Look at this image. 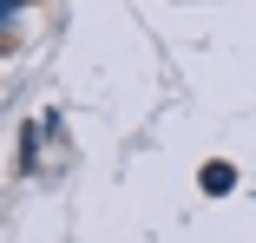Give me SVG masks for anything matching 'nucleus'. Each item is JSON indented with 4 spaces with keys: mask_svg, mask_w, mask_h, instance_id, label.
I'll list each match as a JSON object with an SVG mask.
<instances>
[{
    "mask_svg": "<svg viewBox=\"0 0 256 243\" xmlns=\"http://www.w3.org/2000/svg\"><path fill=\"white\" fill-rule=\"evenodd\" d=\"M230 184H236V171H230V164H204V190H210V198H224Z\"/></svg>",
    "mask_w": 256,
    "mask_h": 243,
    "instance_id": "obj_1",
    "label": "nucleus"
},
{
    "mask_svg": "<svg viewBox=\"0 0 256 243\" xmlns=\"http://www.w3.org/2000/svg\"><path fill=\"white\" fill-rule=\"evenodd\" d=\"M14 20H20V0H0V33H7Z\"/></svg>",
    "mask_w": 256,
    "mask_h": 243,
    "instance_id": "obj_2",
    "label": "nucleus"
},
{
    "mask_svg": "<svg viewBox=\"0 0 256 243\" xmlns=\"http://www.w3.org/2000/svg\"><path fill=\"white\" fill-rule=\"evenodd\" d=\"M0 46H7V33H0Z\"/></svg>",
    "mask_w": 256,
    "mask_h": 243,
    "instance_id": "obj_3",
    "label": "nucleus"
},
{
    "mask_svg": "<svg viewBox=\"0 0 256 243\" xmlns=\"http://www.w3.org/2000/svg\"><path fill=\"white\" fill-rule=\"evenodd\" d=\"M20 7H33V0H20Z\"/></svg>",
    "mask_w": 256,
    "mask_h": 243,
    "instance_id": "obj_4",
    "label": "nucleus"
}]
</instances>
